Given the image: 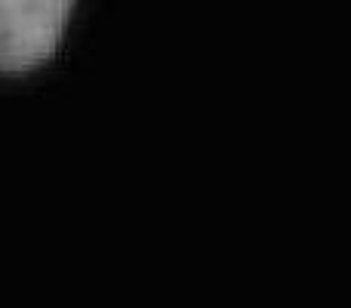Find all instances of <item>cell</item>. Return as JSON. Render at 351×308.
<instances>
[{
  "label": "cell",
  "instance_id": "cell-1",
  "mask_svg": "<svg viewBox=\"0 0 351 308\" xmlns=\"http://www.w3.org/2000/svg\"><path fill=\"white\" fill-rule=\"evenodd\" d=\"M77 0H0V71L43 65L59 49Z\"/></svg>",
  "mask_w": 351,
  "mask_h": 308
}]
</instances>
